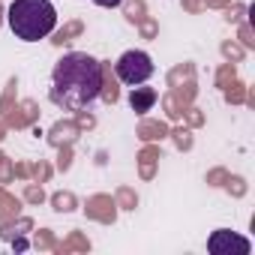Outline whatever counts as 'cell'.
<instances>
[{"label":"cell","mask_w":255,"mask_h":255,"mask_svg":"<svg viewBox=\"0 0 255 255\" xmlns=\"http://www.w3.org/2000/svg\"><path fill=\"white\" fill-rule=\"evenodd\" d=\"M102 93V63L87 51H69L54 63L51 72V102L66 111H81L93 105Z\"/></svg>","instance_id":"6da1fadb"},{"label":"cell","mask_w":255,"mask_h":255,"mask_svg":"<svg viewBox=\"0 0 255 255\" xmlns=\"http://www.w3.org/2000/svg\"><path fill=\"white\" fill-rule=\"evenodd\" d=\"M6 24L21 42H39L57 27V9L51 0H12Z\"/></svg>","instance_id":"7a4b0ae2"},{"label":"cell","mask_w":255,"mask_h":255,"mask_svg":"<svg viewBox=\"0 0 255 255\" xmlns=\"http://www.w3.org/2000/svg\"><path fill=\"white\" fill-rule=\"evenodd\" d=\"M114 72H117V78H120L123 84L138 87V84H144V81L156 72V66H153V60H150V54H147V51L132 48V51H123V54L117 57Z\"/></svg>","instance_id":"3957f363"},{"label":"cell","mask_w":255,"mask_h":255,"mask_svg":"<svg viewBox=\"0 0 255 255\" xmlns=\"http://www.w3.org/2000/svg\"><path fill=\"white\" fill-rule=\"evenodd\" d=\"M207 249H210V255H249L252 243L246 237H240L237 231L219 228V231H213L207 237Z\"/></svg>","instance_id":"277c9868"},{"label":"cell","mask_w":255,"mask_h":255,"mask_svg":"<svg viewBox=\"0 0 255 255\" xmlns=\"http://www.w3.org/2000/svg\"><path fill=\"white\" fill-rule=\"evenodd\" d=\"M153 102H156V90H153V87H135V90L129 93L132 111H150Z\"/></svg>","instance_id":"5b68a950"},{"label":"cell","mask_w":255,"mask_h":255,"mask_svg":"<svg viewBox=\"0 0 255 255\" xmlns=\"http://www.w3.org/2000/svg\"><path fill=\"white\" fill-rule=\"evenodd\" d=\"M93 3H96V6H105V9H114V6L123 3V0H93Z\"/></svg>","instance_id":"8992f818"}]
</instances>
